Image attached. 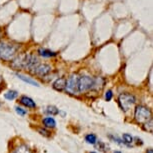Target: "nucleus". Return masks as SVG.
I'll use <instances>...</instances> for the list:
<instances>
[{
  "label": "nucleus",
  "mask_w": 153,
  "mask_h": 153,
  "mask_svg": "<svg viewBox=\"0 0 153 153\" xmlns=\"http://www.w3.org/2000/svg\"><path fill=\"white\" fill-rule=\"evenodd\" d=\"M39 64V60L35 55L32 54H28L20 57L17 60H14L12 63V66L15 68L19 69H29L31 71L34 67H36Z\"/></svg>",
  "instance_id": "f257e3e1"
},
{
  "label": "nucleus",
  "mask_w": 153,
  "mask_h": 153,
  "mask_svg": "<svg viewBox=\"0 0 153 153\" xmlns=\"http://www.w3.org/2000/svg\"><path fill=\"white\" fill-rule=\"evenodd\" d=\"M152 118V111L145 105H137L134 110V119L137 123L144 124Z\"/></svg>",
  "instance_id": "f03ea898"
},
{
  "label": "nucleus",
  "mask_w": 153,
  "mask_h": 153,
  "mask_svg": "<svg viewBox=\"0 0 153 153\" xmlns=\"http://www.w3.org/2000/svg\"><path fill=\"white\" fill-rule=\"evenodd\" d=\"M18 46L8 43H1L0 44V59L4 61H11L15 57Z\"/></svg>",
  "instance_id": "7ed1b4c3"
},
{
  "label": "nucleus",
  "mask_w": 153,
  "mask_h": 153,
  "mask_svg": "<svg viewBox=\"0 0 153 153\" xmlns=\"http://www.w3.org/2000/svg\"><path fill=\"white\" fill-rule=\"evenodd\" d=\"M136 102V98L131 93H122L118 97V104L123 111H128Z\"/></svg>",
  "instance_id": "20e7f679"
},
{
  "label": "nucleus",
  "mask_w": 153,
  "mask_h": 153,
  "mask_svg": "<svg viewBox=\"0 0 153 153\" xmlns=\"http://www.w3.org/2000/svg\"><path fill=\"white\" fill-rule=\"evenodd\" d=\"M94 85V77L83 75L78 78V91L79 93H85L93 89Z\"/></svg>",
  "instance_id": "39448f33"
},
{
  "label": "nucleus",
  "mask_w": 153,
  "mask_h": 153,
  "mask_svg": "<svg viewBox=\"0 0 153 153\" xmlns=\"http://www.w3.org/2000/svg\"><path fill=\"white\" fill-rule=\"evenodd\" d=\"M78 78L77 74H71L68 77V79H66V84H65V91L68 94L71 95H77L79 94L78 91Z\"/></svg>",
  "instance_id": "423d86ee"
},
{
  "label": "nucleus",
  "mask_w": 153,
  "mask_h": 153,
  "mask_svg": "<svg viewBox=\"0 0 153 153\" xmlns=\"http://www.w3.org/2000/svg\"><path fill=\"white\" fill-rule=\"evenodd\" d=\"M51 71V66L48 65V64H39L36 66V67H34L31 72H32L33 74L37 75V76H46L49 72Z\"/></svg>",
  "instance_id": "0eeeda50"
},
{
  "label": "nucleus",
  "mask_w": 153,
  "mask_h": 153,
  "mask_svg": "<svg viewBox=\"0 0 153 153\" xmlns=\"http://www.w3.org/2000/svg\"><path fill=\"white\" fill-rule=\"evenodd\" d=\"M19 101H20V103H21L23 106H25V107H27V108H30V109L36 108L35 101H34L32 98H30V97H28V96H25V95H23V96L20 97Z\"/></svg>",
  "instance_id": "6e6552de"
},
{
  "label": "nucleus",
  "mask_w": 153,
  "mask_h": 153,
  "mask_svg": "<svg viewBox=\"0 0 153 153\" xmlns=\"http://www.w3.org/2000/svg\"><path fill=\"white\" fill-rule=\"evenodd\" d=\"M65 84H66V78L64 77H59L55 81L53 82V88L57 91H63L65 89Z\"/></svg>",
  "instance_id": "1a4fd4ad"
},
{
  "label": "nucleus",
  "mask_w": 153,
  "mask_h": 153,
  "mask_svg": "<svg viewBox=\"0 0 153 153\" xmlns=\"http://www.w3.org/2000/svg\"><path fill=\"white\" fill-rule=\"evenodd\" d=\"M16 76L18 77L19 79H21L22 81L26 82V83H28V84H30V85H32V86H36V87H39V86H40L39 83L37 82V81L29 78V77H27V76H25V75H22V74H20V73H16Z\"/></svg>",
  "instance_id": "9d476101"
},
{
  "label": "nucleus",
  "mask_w": 153,
  "mask_h": 153,
  "mask_svg": "<svg viewBox=\"0 0 153 153\" xmlns=\"http://www.w3.org/2000/svg\"><path fill=\"white\" fill-rule=\"evenodd\" d=\"M42 123L46 128H54L56 126V121L53 117L49 116V117H45L42 119Z\"/></svg>",
  "instance_id": "9b49d317"
},
{
  "label": "nucleus",
  "mask_w": 153,
  "mask_h": 153,
  "mask_svg": "<svg viewBox=\"0 0 153 153\" xmlns=\"http://www.w3.org/2000/svg\"><path fill=\"white\" fill-rule=\"evenodd\" d=\"M104 84H105V81L102 77H96V78H94V85H93V89H92V90L99 91L103 88Z\"/></svg>",
  "instance_id": "f8f14e48"
},
{
  "label": "nucleus",
  "mask_w": 153,
  "mask_h": 153,
  "mask_svg": "<svg viewBox=\"0 0 153 153\" xmlns=\"http://www.w3.org/2000/svg\"><path fill=\"white\" fill-rule=\"evenodd\" d=\"M37 52H38V54L40 56H43V57L56 56V52H54V51H52V50H49V49H46V48H39Z\"/></svg>",
  "instance_id": "ddd939ff"
},
{
  "label": "nucleus",
  "mask_w": 153,
  "mask_h": 153,
  "mask_svg": "<svg viewBox=\"0 0 153 153\" xmlns=\"http://www.w3.org/2000/svg\"><path fill=\"white\" fill-rule=\"evenodd\" d=\"M13 153H33V152L29 148V146H27L26 144H20L19 146H17L14 149Z\"/></svg>",
  "instance_id": "4468645a"
},
{
  "label": "nucleus",
  "mask_w": 153,
  "mask_h": 153,
  "mask_svg": "<svg viewBox=\"0 0 153 153\" xmlns=\"http://www.w3.org/2000/svg\"><path fill=\"white\" fill-rule=\"evenodd\" d=\"M133 137L128 133H124L122 135V141L124 142V145L126 146H131V143L133 142Z\"/></svg>",
  "instance_id": "2eb2a0df"
},
{
  "label": "nucleus",
  "mask_w": 153,
  "mask_h": 153,
  "mask_svg": "<svg viewBox=\"0 0 153 153\" xmlns=\"http://www.w3.org/2000/svg\"><path fill=\"white\" fill-rule=\"evenodd\" d=\"M17 96H18V92L15 90H9L4 94L5 99L7 100H14L15 98H17Z\"/></svg>",
  "instance_id": "dca6fc26"
},
{
  "label": "nucleus",
  "mask_w": 153,
  "mask_h": 153,
  "mask_svg": "<svg viewBox=\"0 0 153 153\" xmlns=\"http://www.w3.org/2000/svg\"><path fill=\"white\" fill-rule=\"evenodd\" d=\"M85 141L88 144H92V145H93V144H96V142H97V137H96V135L93 133L87 134L85 136Z\"/></svg>",
  "instance_id": "f3484780"
},
{
  "label": "nucleus",
  "mask_w": 153,
  "mask_h": 153,
  "mask_svg": "<svg viewBox=\"0 0 153 153\" xmlns=\"http://www.w3.org/2000/svg\"><path fill=\"white\" fill-rule=\"evenodd\" d=\"M143 127H144V129H145L147 132L152 133V132H153V119H152V118L149 121H147L146 123H144Z\"/></svg>",
  "instance_id": "a211bd4d"
},
{
  "label": "nucleus",
  "mask_w": 153,
  "mask_h": 153,
  "mask_svg": "<svg viewBox=\"0 0 153 153\" xmlns=\"http://www.w3.org/2000/svg\"><path fill=\"white\" fill-rule=\"evenodd\" d=\"M46 113H48L50 115H57L59 113V110L55 106H48V107L46 108Z\"/></svg>",
  "instance_id": "6ab92c4d"
},
{
  "label": "nucleus",
  "mask_w": 153,
  "mask_h": 153,
  "mask_svg": "<svg viewBox=\"0 0 153 153\" xmlns=\"http://www.w3.org/2000/svg\"><path fill=\"white\" fill-rule=\"evenodd\" d=\"M97 146H98V148H99L101 151H103V152H107L108 150H109V147L106 145V144L104 142H102V141H97Z\"/></svg>",
  "instance_id": "aec40b11"
},
{
  "label": "nucleus",
  "mask_w": 153,
  "mask_h": 153,
  "mask_svg": "<svg viewBox=\"0 0 153 153\" xmlns=\"http://www.w3.org/2000/svg\"><path fill=\"white\" fill-rule=\"evenodd\" d=\"M37 130H38L39 133L41 134L42 136H44V137H49L51 135L50 132H49L47 129H45V128H38Z\"/></svg>",
  "instance_id": "412c9836"
},
{
  "label": "nucleus",
  "mask_w": 153,
  "mask_h": 153,
  "mask_svg": "<svg viewBox=\"0 0 153 153\" xmlns=\"http://www.w3.org/2000/svg\"><path fill=\"white\" fill-rule=\"evenodd\" d=\"M15 111H16L17 114L21 115V116H24V115H26V113H27L24 108L19 107V106H15Z\"/></svg>",
  "instance_id": "4be33fe9"
},
{
  "label": "nucleus",
  "mask_w": 153,
  "mask_h": 153,
  "mask_svg": "<svg viewBox=\"0 0 153 153\" xmlns=\"http://www.w3.org/2000/svg\"><path fill=\"white\" fill-rule=\"evenodd\" d=\"M108 137L110 138L111 140H113V142H116L117 144H120V145H124V142L121 139H119V138L115 137L113 135H108Z\"/></svg>",
  "instance_id": "5701e85b"
},
{
  "label": "nucleus",
  "mask_w": 153,
  "mask_h": 153,
  "mask_svg": "<svg viewBox=\"0 0 153 153\" xmlns=\"http://www.w3.org/2000/svg\"><path fill=\"white\" fill-rule=\"evenodd\" d=\"M112 97H113V93H112L111 90H108L105 93V100L106 101H110L112 99Z\"/></svg>",
  "instance_id": "b1692460"
},
{
  "label": "nucleus",
  "mask_w": 153,
  "mask_h": 153,
  "mask_svg": "<svg viewBox=\"0 0 153 153\" xmlns=\"http://www.w3.org/2000/svg\"><path fill=\"white\" fill-rule=\"evenodd\" d=\"M133 139L136 140V144H137V145H142V144H143L142 139L139 138V137H135V138H133Z\"/></svg>",
  "instance_id": "393cba45"
},
{
  "label": "nucleus",
  "mask_w": 153,
  "mask_h": 153,
  "mask_svg": "<svg viewBox=\"0 0 153 153\" xmlns=\"http://www.w3.org/2000/svg\"><path fill=\"white\" fill-rule=\"evenodd\" d=\"M146 153H153V149H152V148H149V149H147Z\"/></svg>",
  "instance_id": "a878e982"
},
{
  "label": "nucleus",
  "mask_w": 153,
  "mask_h": 153,
  "mask_svg": "<svg viewBox=\"0 0 153 153\" xmlns=\"http://www.w3.org/2000/svg\"><path fill=\"white\" fill-rule=\"evenodd\" d=\"M3 83V79H2V77L0 76V87H1V84Z\"/></svg>",
  "instance_id": "bb28decb"
},
{
  "label": "nucleus",
  "mask_w": 153,
  "mask_h": 153,
  "mask_svg": "<svg viewBox=\"0 0 153 153\" xmlns=\"http://www.w3.org/2000/svg\"><path fill=\"white\" fill-rule=\"evenodd\" d=\"M114 153H122V152H120V151H114Z\"/></svg>",
  "instance_id": "cd10ccee"
},
{
  "label": "nucleus",
  "mask_w": 153,
  "mask_h": 153,
  "mask_svg": "<svg viewBox=\"0 0 153 153\" xmlns=\"http://www.w3.org/2000/svg\"><path fill=\"white\" fill-rule=\"evenodd\" d=\"M90 153H96V152H90Z\"/></svg>",
  "instance_id": "c85d7f7f"
}]
</instances>
